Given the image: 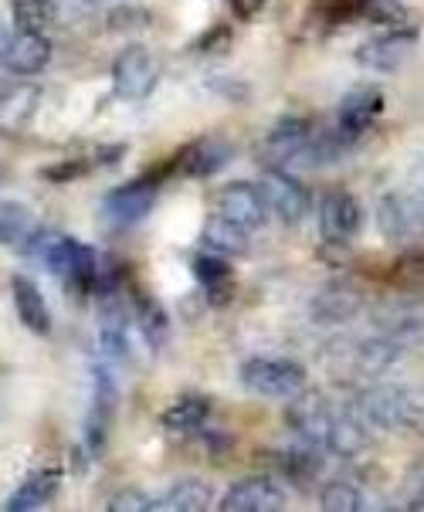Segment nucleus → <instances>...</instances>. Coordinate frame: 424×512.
I'll use <instances>...</instances> for the list:
<instances>
[{
  "label": "nucleus",
  "instance_id": "f257e3e1",
  "mask_svg": "<svg viewBox=\"0 0 424 512\" xmlns=\"http://www.w3.org/2000/svg\"><path fill=\"white\" fill-rule=\"evenodd\" d=\"M289 424L299 441H309L313 448H326L333 455H357L367 445V428L357 411H343L316 394L289 407Z\"/></svg>",
  "mask_w": 424,
  "mask_h": 512
},
{
  "label": "nucleus",
  "instance_id": "f03ea898",
  "mask_svg": "<svg viewBox=\"0 0 424 512\" xmlns=\"http://www.w3.org/2000/svg\"><path fill=\"white\" fill-rule=\"evenodd\" d=\"M357 418L374 424L380 431H404V428H414V424L424 418V404L408 387L377 384L360 394Z\"/></svg>",
  "mask_w": 424,
  "mask_h": 512
},
{
  "label": "nucleus",
  "instance_id": "7ed1b4c3",
  "mask_svg": "<svg viewBox=\"0 0 424 512\" xmlns=\"http://www.w3.org/2000/svg\"><path fill=\"white\" fill-rule=\"evenodd\" d=\"M238 377L245 390H252L258 397H272V401H289V397H299L306 390V367L282 357L245 360Z\"/></svg>",
  "mask_w": 424,
  "mask_h": 512
},
{
  "label": "nucleus",
  "instance_id": "20e7f679",
  "mask_svg": "<svg viewBox=\"0 0 424 512\" xmlns=\"http://www.w3.org/2000/svg\"><path fill=\"white\" fill-rule=\"evenodd\" d=\"M167 170H173V163ZM167 170H157V173H146V177H136L129 180V184L109 190L106 201H102V221L109 224V228L123 231V228H133V224H140L146 214L153 211V204H157V190H160V180Z\"/></svg>",
  "mask_w": 424,
  "mask_h": 512
},
{
  "label": "nucleus",
  "instance_id": "39448f33",
  "mask_svg": "<svg viewBox=\"0 0 424 512\" xmlns=\"http://www.w3.org/2000/svg\"><path fill=\"white\" fill-rule=\"evenodd\" d=\"M116 407H119L116 373H112L106 360H99L92 370V404H89V421H85V448H89V455H102V448H106Z\"/></svg>",
  "mask_w": 424,
  "mask_h": 512
},
{
  "label": "nucleus",
  "instance_id": "423d86ee",
  "mask_svg": "<svg viewBox=\"0 0 424 512\" xmlns=\"http://www.w3.org/2000/svg\"><path fill=\"white\" fill-rule=\"evenodd\" d=\"M377 224L391 245L414 248L424 241V201L411 194H387L377 204Z\"/></svg>",
  "mask_w": 424,
  "mask_h": 512
},
{
  "label": "nucleus",
  "instance_id": "0eeeda50",
  "mask_svg": "<svg viewBox=\"0 0 424 512\" xmlns=\"http://www.w3.org/2000/svg\"><path fill=\"white\" fill-rule=\"evenodd\" d=\"M157 82H160V62L153 58L150 48L129 45L126 51H119L116 65H112V89H116L119 99L140 102L157 89Z\"/></svg>",
  "mask_w": 424,
  "mask_h": 512
},
{
  "label": "nucleus",
  "instance_id": "6e6552de",
  "mask_svg": "<svg viewBox=\"0 0 424 512\" xmlns=\"http://www.w3.org/2000/svg\"><path fill=\"white\" fill-rule=\"evenodd\" d=\"M258 190L265 197L268 214H275L282 224H299L309 214V190L289 173L265 170L262 180H258Z\"/></svg>",
  "mask_w": 424,
  "mask_h": 512
},
{
  "label": "nucleus",
  "instance_id": "1a4fd4ad",
  "mask_svg": "<svg viewBox=\"0 0 424 512\" xmlns=\"http://www.w3.org/2000/svg\"><path fill=\"white\" fill-rule=\"evenodd\" d=\"M285 506V489L268 475H248L228 485V492L221 496L224 512H275Z\"/></svg>",
  "mask_w": 424,
  "mask_h": 512
},
{
  "label": "nucleus",
  "instance_id": "9d476101",
  "mask_svg": "<svg viewBox=\"0 0 424 512\" xmlns=\"http://www.w3.org/2000/svg\"><path fill=\"white\" fill-rule=\"evenodd\" d=\"M380 112H384V95H380V89L360 85V89L343 95L340 109H336V133H340L346 143L360 140V136L374 126V119Z\"/></svg>",
  "mask_w": 424,
  "mask_h": 512
},
{
  "label": "nucleus",
  "instance_id": "9b49d317",
  "mask_svg": "<svg viewBox=\"0 0 424 512\" xmlns=\"http://www.w3.org/2000/svg\"><path fill=\"white\" fill-rule=\"evenodd\" d=\"M316 129L309 119H299V116H285L279 119L265 136V156L272 163H302L306 160V150L313 143Z\"/></svg>",
  "mask_w": 424,
  "mask_h": 512
},
{
  "label": "nucleus",
  "instance_id": "f8f14e48",
  "mask_svg": "<svg viewBox=\"0 0 424 512\" xmlns=\"http://www.w3.org/2000/svg\"><path fill=\"white\" fill-rule=\"evenodd\" d=\"M360 224H363V211L357 197L346 194V190L326 194L323 207H319V231H323V238L330 245H346L360 231Z\"/></svg>",
  "mask_w": 424,
  "mask_h": 512
},
{
  "label": "nucleus",
  "instance_id": "ddd939ff",
  "mask_svg": "<svg viewBox=\"0 0 424 512\" xmlns=\"http://www.w3.org/2000/svg\"><path fill=\"white\" fill-rule=\"evenodd\" d=\"M218 214H224L228 221L241 224L245 231H258L268 218V207H265V197L258 184H248V180H235L221 190L218 197Z\"/></svg>",
  "mask_w": 424,
  "mask_h": 512
},
{
  "label": "nucleus",
  "instance_id": "4468645a",
  "mask_svg": "<svg viewBox=\"0 0 424 512\" xmlns=\"http://www.w3.org/2000/svg\"><path fill=\"white\" fill-rule=\"evenodd\" d=\"M48 62H51V41L45 38V34H31V31L11 34L4 51H0V65H4V72L24 75V78L45 72Z\"/></svg>",
  "mask_w": 424,
  "mask_h": 512
},
{
  "label": "nucleus",
  "instance_id": "2eb2a0df",
  "mask_svg": "<svg viewBox=\"0 0 424 512\" xmlns=\"http://www.w3.org/2000/svg\"><path fill=\"white\" fill-rule=\"evenodd\" d=\"M414 45V31H384L380 38L357 48V62L370 72H397Z\"/></svg>",
  "mask_w": 424,
  "mask_h": 512
},
{
  "label": "nucleus",
  "instance_id": "dca6fc26",
  "mask_svg": "<svg viewBox=\"0 0 424 512\" xmlns=\"http://www.w3.org/2000/svg\"><path fill=\"white\" fill-rule=\"evenodd\" d=\"M11 299H14L17 319H21L28 333L34 336L51 333V309L45 302V292L38 289V282H31L28 275H11Z\"/></svg>",
  "mask_w": 424,
  "mask_h": 512
},
{
  "label": "nucleus",
  "instance_id": "f3484780",
  "mask_svg": "<svg viewBox=\"0 0 424 512\" xmlns=\"http://www.w3.org/2000/svg\"><path fill=\"white\" fill-rule=\"evenodd\" d=\"M235 156L231 150V143L224 140H194L190 146L177 153V160H173V170L187 173V177H214L221 167H228V160Z\"/></svg>",
  "mask_w": 424,
  "mask_h": 512
},
{
  "label": "nucleus",
  "instance_id": "a211bd4d",
  "mask_svg": "<svg viewBox=\"0 0 424 512\" xmlns=\"http://www.w3.org/2000/svg\"><path fill=\"white\" fill-rule=\"evenodd\" d=\"M41 106L38 85H11L0 92V133L17 136L31 126L34 112Z\"/></svg>",
  "mask_w": 424,
  "mask_h": 512
},
{
  "label": "nucleus",
  "instance_id": "6ab92c4d",
  "mask_svg": "<svg viewBox=\"0 0 424 512\" xmlns=\"http://www.w3.org/2000/svg\"><path fill=\"white\" fill-rule=\"evenodd\" d=\"M58 485H62V472H58V468H38V472L28 475V479L11 492V499L4 502V509L7 512L45 509L48 502L58 496Z\"/></svg>",
  "mask_w": 424,
  "mask_h": 512
},
{
  "label": "nucleus",
  "instance_id": "aec40b11",
  "mask_svg": "<svg viewBox=\"0 0 424 512\" xmlns=\"http://www.w3.org/2000/svg\"><path fill=\"white\" fill-rule=\"evenodd\" d=\"M194 279L201 282V289L214 306H228L231 295H235V272H231L228 258L214 255V251H201L194 258Z\"/></svg>",
  "mask_w": 424,
  "mask_h": 512
},
{
  "label": "nucleus",
  "instance_id": "412c9836",
  "mask_svg": "<svg viewBox=\"0 0 424 512\" xmlns=\"http://www.w3.org/2000/svg\"><path fill=\"white\" fill-rule=\"evenodd\" d=\"M211 502L214 489L204 479H180L160 499H153L150 512H204Z\"/></svg>",
  "mask_w": 424,
  "mask_h": 512
},
{
  "label": "nucleus",
  "instance_id": "4be33fe9",
  "mask_svg": "<svg viewBox=\"0 0 424 512\" xmlns=\"http://www.w3.org/2000/svg\"><path fill=\"white\" fill-rule=\"evenodd\" d=\"M38 218H34L31 207H24L21 201H0V245L21 251L31 245V238L38 234Z\"/></svg>",
  "mask_w": 424,
  "mask_h": 512
},
{
  "label": "nucleus",
  "instance_id": "5701e85b",
  "mask_svg": "<svg viewBox=\"0 0 424 512\" xmlns=\"http://www.w3.org/2000/svg\"><path fill=\"white\" fill-rule=\"evenodd\" d=\"M207 414H211L207 397L184 394V397H177L167 411H163V428L177 431V435H197V431L207 424Z\"/></svg>",
  "mask_w": 424,
  "mask_h": 512
},
{
  "label": "nucleus",
  "instance_id": "b1692460",
  "mask_svg": "<svg viewBox=\"0 0 424 512\" xmlns=\"http://www.w3.org/2000/svg\"><path fill=\"white\" fill-rule=\"evenodd\" d=\"M204 248L214 251V255H245L248 251V231L241 224L228 221L224 214H214L211 221L204 224V234H201Z\"/></svg>",
  "mask_w": 424,
  "mask_h": 512
},
{
  "label": "nucleus",
  "instance_id": "393cba45",
  "mask_svg": "<svg viewBox=\"0 0 424 512\" xmlns=\"http://www.w3.org/2000/svg\"><path fill=\"white\" fill-rule=\"evenodd\" d=\"M133 312H136V329H140V336L146 340L150 350H160L163 343H167V312L157 306V299L146 292H133Z\"/></svg>",
  "mask_w": 424,
  "mask_h": 512
},
{
  "label": "nucleus",
  "instance_id": "a878e982",
  "mask_svg": "<svg viewBox=\"0 0 424 512\" xmlns=\"http://www.w3.org/2000/svg\"><path fill=\"white\" fill-rule=\"evenodd\" d=\"M397 360H401V346L391 343L387 336L363 343L357 350V367L367 373V377H384V370H391Z\"/></svg>",
  "mask_w": 424,
  "mask_h": 512
},
{
  "label": "nucleus",
  "instance_id": "bb28decb",
  "mask_svg": "<svg viewBox=\"0 0 424 512\" xmlns=\"http://www.w3.org/2000/svg\"><path fill=\"white\" fill-rule=\"evenodd\" d=\"M11 7H14L17 31H31V34H45L58 17L51 0H11Z\"/></svg>",
  "mask_w": 424,
  "mask_h": 512
},
{
  "label": "nucleus",
  "instance_id": "cd10ccee",
  "mask_svg": "<svg viewBox=\"0 0 424 512\" xmlns=\"http://www.w3.org/2000/svg\"><path fill=\"white\" fill-rule=\"evenodd\" d=\"M360 299L353 295L350 289H343V285H333V289H326L323 295L316 299V319H323V323H340V319H350L353 312H357Z\"/></svg>",
  "mask_w": 424,
  "mask_h": 512
},
{
  "label": "nucleus",
  "instance_id": "c85d7f7f",
  "mask_svg": "<svg viewBox=\"0 0 424 512\" xmlns=\"http://www.w3.org/2000/svg\"><path fill=\"white\" fill-rule=\"evenodd\" d=\"M319 502H323V509H330V512H357L367 506V496H363V489L357 482L336 479L323 489Z\"/></svg>",
  "mask_w": 424,
  "mask_h": 512
},
{
  "label": "nucleus",
  "instance_id": "c756f323",
  "mask_svg": "<svg viewBox=\"0 0 424 512\" xmlns=\"http://www.w3.org/2000/svg\"><path fill=\"white\" fill-rule=\"evenodd\" d=\"M89 170H95L92 160H68V163H51V167L41 170V177L51 180V184H72V180L85 177Z\"/></svg>",
  "mask_w": 424,
  "mask_h": 512
},
{
  "label": "nucleus",
  "instance_id": "7c9ffc66",
  "mask_svg": "<svg viewBox=\"0 0 424 512\" xmlns=\"http://www.w3.org/2000/svg\"><path fill=\"white\" fill-rule=\"evenodd\" d=\"M150 506H153V499L140 489H126V492H119L116 499H109L112 512H150Z\"/></svg>",
  "mask_w": 424,
  "mask_h": 512
},
{
  "label": "nucleus",
  "instance_id": "2f4dec72",
  "mask_svg": "<svg viewBox=\"0 0 424 512\" xmlns=\"http://www.w3.org/2000/svg\"><path fill=\"white\" fill-rule=\"evenodd\" d=\"M126 156V146H102L99 153L92 156L95 167H112V163H119Z\"/></svg>",
  "mask_w": 424,
  "mask_h": 512
},
{
  "label": "nucleus",
  "instance_id": "473e14b6",
  "mask_svg": "<svg viewBox=\"0 0 424 512\" xmlns=\"http://www.w3.org/2000/svg\"><path fill=\"white\" fill-rule=\"evenodd\" d=\"M231 7H235L238 17H255L265 7V0H231Z\"/></svg>",
  "mask_w": 424,
  "mask_h": 512
},
{
  "label": "nucleus",
  "instance_id": "72a5a7b5",
  "mask_svg": "<svg viewBox=\"0 0 424 512\" xmlns=\"http://www.w3.org/2000/svg\"><path fill=\"white\" fill-rule=\"evenodd\" d=\"M411 509H421V512H424V485L418 489V496L411 499Z\"/></svg>",
  "mask_w": 424,
  "mask_h": 512
},
{
  "label": "nucleus",
  "instance_id": "f704fd0d",
  "mask_svg": "<svg viewBox=\"0 0 424 512\" xmlns=\"http://www.w3.org/2000/svg\"><path fill=\"white\" fill-rule=\"evenodd\" d=\"M7 38H11V31H7V24L0 21V51H4V45H7Z\"/></svg>",
  "mask_w": 424,
  "mask_h": 512
}]
</instances>
